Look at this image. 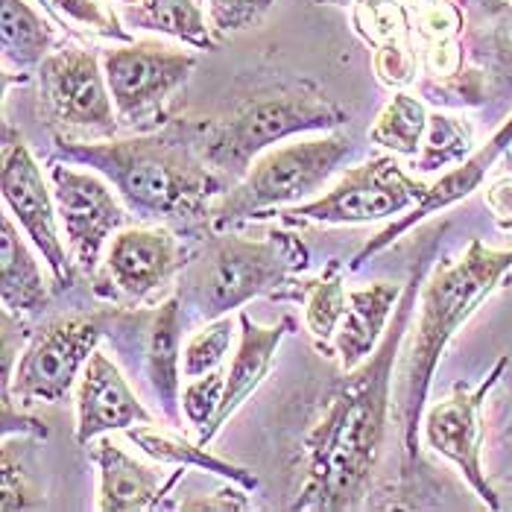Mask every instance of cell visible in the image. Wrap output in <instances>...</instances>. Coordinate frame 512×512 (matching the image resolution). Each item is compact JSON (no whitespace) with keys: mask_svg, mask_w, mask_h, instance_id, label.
<instances>
[{"mask_svg":"<svg viewBox=\"0 0 512 512\" xmlns=\"http://www.w3.org/2000/svg\"><path fill=\"white\" fill-rule=\"evenodd\" d=\"M419 258L404 284L393 325L366 363L343 375V384L322 401V413L305 434V477L290 510H357L369 492L375 466L390 434L393 413V369L407 325L416 314L425 261Z\"/></svg>","mask_w":512,"mask_h":512,"instance_id":"obj_1","label":"cell"},{"mask_svg":"<svg viewBox=\"0 0 512 512\" xmlns=\"http://www.w3.org/2000/svg\"><path fill=\"white\" fill-rule=\"evenodd\" d=\"M510 270L512 249H492L474 237L466 252H460L451 261H442L422 281L419 319L395 390V419L401 428L404 474H413L419 460V431L439 357Z\"/></svg>","mask_w":512,"mask_h":512,"instance_id":"obj_2","label":"cell"},{"mask_svg":"<svg viewBox=\"0 0 512 512\" xmlns=\"http://www.w3.org/2000/svg\"><path fill=\"white\" fill-rule=\"evenodd\" d=\"M91 167L112 182L129 211L144 220L211 217L223 197L220 173L199 144L179 135H135L123 141H56V156Z\"/></svg>","mask_w":512,"mask_h":512,"instance_id":"obj_3","label":"cell"},{"mask_svg":"<svg viewBox=\"0 0 512 512\" xmlns=\"http://www.w3.org/2000/svg\"><path fill=\"white\" fill-rule=\"evenodd\" d=\"M308 249L296 235L270 232L264 237L214 235L182 270L179 299L199 319H217L243 311L246 302L299 299L302 273L308 270Z\"/></svg>","mask_w":512,"mask_h":512,"instance_id":"obj_4","label":"cell"},{"mask_svg":"<svg viewBox=\"0 0 512 512\" xmlns=\"http://www.w3.org/2000/svg\"><path fill=\"white\" fill-rule=\"evenodd\" d=\"M352 153V138L340 132H319L316 138H296L290 144L270 147L252 161L229 194L214 202L211 226L226 232L235 223L270 217L273 211L314 199Z\"/></svg>","mask_w":512,"mask_h":512,"instance_id":"obj_5","label":"cell"},{"mask_svg":"<svg viewBox=\"0 0 512 512\" xmlns=\"http://www.w3.org/2000/svg\"><path fill=\"white\" fill-rule=\"evenodd\" d=\"M349 115L319 91H290L261 97L220 120L199 141L205 161L223 176H243L252 161L287 138L334 132Z\"/></svg>","mask_w":512,"mask_h":512,"instance_id":"obj_6","label":"cell"},{"mask_svg":"<svg viewBox=\"0 0 512 512\" xmlns=\"http://www.w3.org/2000/svg\"><path fill=\"white\" fill-rule=\"evenodd\" d=\"M112 311L103 314H71L44 322L27 349L18 357V366L3 378V401L21 404H59L74 384H79L91 355L106 337Z\"/></svg>","mask_w":512,"mask_h":512,"instance_id":"obj_7","label":"cell"},{"mask_svg":"<svg viewBox=\"0 0 512 512\" xmlns=\"http://www.w3.org/2000/svg\"><path fill=\"white\" fill-rule=\"evenodd\" d=\"M431 185L410 176L395 158L378 156L357 164L340 176L334 188L302 205L284 208L287 223H322V226H360L398 220L413 211Z\"/></svg>","mask_w":512,"mask_h":512,"instance_id":"obj_8","label":"cell"},{"mask_svg":"<svg viewBox=\"0 0 512 512\" xmlns=\"http://www.w3.org/2000/svg\"><path fill=\"white\" fill-rule=\"evenodd\" d=\"M182 325L185 305L176 293L147 311H112L106 331V337L115 340L118 355L141 375L173 428L182 422Z\"/></svg>","mask_w":512,"mask_h":512,"instance_id":"obj_9","label":"cell"},{"mask_svg":"<svg viewBox=\"0 0 512 512\" xmlns=\"http://www.w3.org/2000/svg\"><path fill=\"white\" fill-rule=\"evenodd\" d=\"M50 188L74 264L94 276L112 237L126 226L120 194L97 170H79V164L62 158L50 161Z\"/></svg>","mask_w":512,"mask_h":512,"instance_id":"obj_10","label":"cell"},{"mask_svg":"<svg viewBox=\"0 0 512 512\" xmlns=\"http://www.w3.org/2000/svg\"><path fill=\"white\" fill-rule=\"evenodd\" d=\"M0 188L3 205L21 226V232L30 237L41 261L50 267L59 287H71L74 281V258L65 246V235L56 214L53 188H47V179L41 173V164L30 153L27 141L3 123V167H0Z\"/></svg>","mask_w":512,"mask_h":512,"instance_id":"obj_11","label":"cell"},{"mask_svg":"<svg viewBox=\"0 0 512 512\" xmlns=\"http://www.w3.org/2000/svg\"><path fill=\"white\" fill-rule=\"evenodd\" d=\"M194 68V53L158 41H120L103 53V71L123 126L161 118Z\"/></svg>","mask_w":512,"mask_h":512,"instance_id":"obj_12","label":"cell"},{"mask_svg":"<svg viewBox=\"0 0 512 512\" xmlns=\"http://www.w3.org/2000/svg\"><path fill=\"white\" fill-rule=\"evenodd\" d=\"M39 100L41 112L56 126L112 135L120 123L103 65L82 47L53 50L41 62Z\"/></svg>","mask_w":512,"mask_h":512,"instance_id":"obj_13","label":"cell"},{"mask_svg":"<svg viewBox=\"0 0 512 512\" xmlns=\"http://www.w3.org/2000/svg\"><path fill=\"white\" fill-rule=\"evenodd\" d=\"M504 366H507V360H498V366L489 372V378L480 387L457 384L448 398L431 404L425 419H422V434H425L428 448H434L436 454H442L445 460H451L463 472L469 486L480 495V501L489 510H501V501H498V492L492 489L489 477L483 472L480 407H483V398L489 395V390L498 384Z\"/></svg>","mask_w":512,"mask_h":512,"instance_id":"obj_14","label":"cell"},{"mask_svg":"<svg viewBox=\"0 0 512 512\" xmlns=\"http://www.w3.org/2000/svg\"><path fill=\"white\" fill-rule=\"evenodd\" d=\"M185 249L164 226L120 229L112 237L103 267L112 290L132 305L147 302L185 270Z\"/></svg>","mask_w":512,"mask_h":512,"instance_id":"obj_15","label":"cell"},{"mask_svg":"<svg viewBox=\"0 0 512 512\" xmlns=\"http://www.w3.org/2000/svg\"><path fill=\"white\" fill-rule=\"evenodd\" d=\"M156 425V416L129 387L118 363L106 352H94L77 387V442L85 448L97 436Z\"/></svg>","mask_w":512,"mask_h":512,"instance_id":"obj_16","label":"cell"},{"mask_svg":"<svg viewBox=\"0 0 512 512\" xmlns=\"http://www.w3.org/2000/svg\"><path fill=\"white\" fill-rule=\"evenodd\" d=\"M512 144V115L510 120H504V126L483 144V147H477L472 156L463 158L457 167H451L436 185L428 188V194L425 199L413 208V211H407L404 217H398L393 220L387 229H381L375 237H369L366 240V246L360 249L355 255V261H352V270H360L369 258H375L378 252H384L390 243H395L398 237L404 235V232H410L413 226H419L422 220H428L431 214L436 211H442V208H448V205H454V202H460V199H466L472 191L480 188V182L489 176V170L495 167V161L507 153V147Z\"/></svg>","mask_w":512,"mask_h":512,"instance_id":"obj_17","label":"cell"},{"mask_svg":"<svg viewBox=\"0 0 512 512\" xmlns=\"http://www.w3.org/2000/svg\"><path fill=\"white\" fill-rule=\"evenodd\" d=\"M85 448L91 451V460L97 466V477H100L97 510L103 512L153 510L161 504L164 492L179 480V474L185 472V469H176L167 483H161V477L150 466L126 454L115 439L97 436Z\"/></svg>","mask_w":512,"mask_h":512,"instance_id":"obj_18","label":"cell"},{"mask_svg":"<svg viewBox=\"0 0 512 512\" xmlns=\"http://www.w3.org/2000/svg\"><path fill=\"white\" fill-rule=\"evenodd\" d=\"M237 325H240V331H237L240 343L232 357V366L226 369V393H223V404H220V416L211 428V439L229 425L237 407L267 378L281 340L293 331V316H281L276 325H261L246 311H237Z\"/></svg>","mask_w":512,"mask_h":512,"instance_id":"obj_19","label":"cell"},{"mask_svg":"<svg viewBox=\"0 0 512 512\" xmlns=\"http://www.w3.org/2000/svg\"><path fill=\"white\" fill-rule=\"evenodd\" d=\"M404 287L393 281H372L366 287L349 290V305L334 334V357L343 372H352L366 363L381 346L387 334V322L393 319Z\"/></svg>","mask_w":512,"mask_h":512,"instance_id":"obj_20","label":"cell"},{"mask_svg":"<svg viewBox=\"0 0 512 512\" xmlns=\"http://www.w3.org/2000/svg\"><path fill=\"white\" fill-rule=\"evenodd\" d=\"M18 229L6 211L0 217V302L6 314H41L50 305V287L41 276L36 246L30 249Z\"/></svg>","mask_w":512,"mask_h":512,"instance_id":"obj_21","label":"cell"},{"mask_svg":"<svg viewBox=\"0 0 512 512\" xmlns=\"http://www.w3.org/2000/svg\"><path fill=\"white\" fill-rule=\"evenodd\" d=\"M126 436L147 454L153 457L156 463H164V466H173V469H199V472H211L217 477H226L237 486H243L246 492L258 489V477L246 469H240L229 460H220L214 454L205 451V445L199 442H188V439H179L173 434H164L153 425H138V428H129Z\"/></svg>","mask_w":512,"mask_h":512,"instance_id":"obj_22","label":"cell"},{"mask_svg":"<svg viewBox=\"0 0 512 512\" xmlns=\"http://www.w3.org/2000/svg\"><path fill=\"white\" fill-rule=\"evenodd\" d=\"M123 18L135 30H150L185 41L197 50H214V27L205 18L199 0H138L123 9Z\"/></svg>","mask_w":512,"mask_h":512,"instance_id":"obj_23","label":"cell"},{"mask_svg":"<svg viewBox=\"0 0 512 512\" xmlns=\"http://www.w3.org/2000/svg\"><path fill=\"white\" fill-rule=\"evenodd\" d=\"M53 30L27 0L0 3V44L3 62L15 71H39L53 53Z\"/></svg>","mask_w":512,"mask_h":512,"instance_id":"obj_24","label":"cell"},{"mask_svg":"<svg viewBox=\"0 0 512 512\" xmlns=\"http://www.w3.org/2000/svg\"><path fill=\"white\" fill-rule=\"evenodd\" d=\"M299 302L305 305V325L314 337V346L325 357H334V334L349 305V290L340 264H328L322 276L305 281Z\"/></svg>","mask_w":512,"mask_h":512,"instance_id":"obj_25","label":"cell"},{"mask_svg":"<svg viewBox=\"0 0 512 512\" xmlns=\"http://www.w3.org/2000/svg\"><path fill=\"white\" fill-rule=\"evenodd\" d=\"M428 109L413 94L398 91L369 129V141L393 156L416 158L428 132Z\"/></svg>","mask_w":512,"mask_h":512,"instance_id":"obj_26","label":"cell"},{"mask_svg":"<svg viewBox=\"0 0 512 512\" xmlns=\"http://www.w3.org/2000/svg\"><path fill=\"white\" fill-rule=\"evenodd\" d=\"M474 153V129L469 120L451 118V115H431L428 132L422 141V150L416 161L419 173H434V170H451L463 158Z\"/></svg>","mask_w":512,"mask_h":512,"instance_id":"obj_27","label":"cell"},{"mask_svg":"<svg viewBox=\"0 0 512 512\" xmlns=\"http://www.w3.org/2000/svg\"><path fill=\"white\" fill-rule=\"evenodd\" d=\"M232 343H235L232 316L208 319L197 334H191V340L182 349V375L185 378H199V375H208V372L220 369L226 355H229V349H232Z\"/></svg>","mask_w":512,"mask_h":512,"instance_id":"obj_28","label":"cell"},{"mask_svg":"<svg viewBox=\"0 0 512 512\" xmlns=\"http://www.w3.org/2000/svg\"><path fill=\"white\" fill-rule=\"evenodd\" d=\"M223 393H226V372L223 369H214V372L199 375V378H188V384L182 387V413L199 431V445L211 442V428L220 416Z\"/></svg>","mask_w":512,"mask_h":512,"instance_id":"obj_29","label":"cell"},{"mask_svg":"<svg viewBox=\"0 0 512 512\" xmlns=\"http://www.w3.org/2000/svg\"><path fill=\"white\" fill-rule=\"evenodd\" d=\"M62 21H71L77 27L94 30L100 36H109L115 41H132L126 30H120L118 15L109 12L100 0H44Z\"/></svg>","mask_w":512,"mask_h":512,"instance_id":"obj_30","label":"cell"},{"mask_svg":"<svg viewBox=\"0 0 512 512\" xmlns=\"http://www.w3.org/2000/svg\"><path fill=\"white\" fill-rule=\"evenodd\" d=\"M273 3L276 0H205L208 21L220 36H232L255 27L273 9Z\"/></svg>","mask_w":512,"mask_h":512,"instance_id":"obj_31","label":"cell"},{"mask_svg":"<svg viewBox=\"0 0 512 512\" xmlns=\"http://www.w3.org/2000/svg\"><path fill=\"white\" fill-rule=\"evenodd\" d=\"M0 492H3V510L6 512L27 510L36 504V501H30L33 486L24 472V460H21V454L15 460V448L6 439H3V489Z\"/></svg>","mask_w":512,"mask_h":512,"instance_id":"obj_32","label":"cell"},{"mask_svg":"<svg viewBox=\"0 0 512 512\" xmlns=\"http://www.w3.org/2000/svg\"><path fill=\"white\" fill-rule=\"evenodd\" d=\"M486 205H489L495 223L504 232H512V173L507 179H498L486 188Z\"/></svg>","mask_w":512,"mask_h":512,"instance_id":"obj_33","label":"cell"},{"mask_svg":"<svg viewBox=\"0 0 512 512\" xmlns=\"http://www.w3.org/2000/svg\"><path fill=\"white\" fill-rule=\"evenodd\" d=\"M316 3H334V6H346V3H369V0H316Z\"/></svg>","mask_w":512,"mask_h":512,"instance_id":"obj_34","label":"cell"},{"mask_svg":"<svg viewBox=\"0 0 512 512\" xmlns=\"http://www.w3.org/2000/svg\"><path fill=\"white\" fill-rule=\"evenodd\" d=\"M501 161H504V167H507V173H512V144L507 147V153L501 156Z\"/></svg>","mask_w":512,"mask_h":512,"instance_id":"obj_35","label":"cell"},{"mask_svg":"<svg viewBox=\"0 0 512 512\" xmlns=\"http://www.w3.org/2000/svg\"><path fill=\"white\" fill-rule=\"evenodd\" d=\"M120 3H123V6H129V3H138V0H120Z\"/></svg>","mask_w":512,"mask_h":512,"instance_id":"obj_36","label":"cell"},{"mask_svg":"<svg viewBox=\"0 0 512 512\" xmlns=\"http://www.w3.org/2000/svg\"><path fill=\"white\" fill-rule=\"evenodd\" d=\"M422 3H442V0H422Z\"/></svg>","mask_w":512,"mask_h":512,"instance_id":"obj_37","label":"cell"},{"mask_svg":"<svg viewBox=\"0 0 512 512\" xmlns=\"http://www.w3.org/2000/svg\"><path fill=\"white\" fill-rule=\"evenodd\" d=\"M199 3H202V0H199Z\"/></svg>","mask_w":512,"mask_h":512,"instance_id":"obj_38","label":"cell"}]
</instances>
